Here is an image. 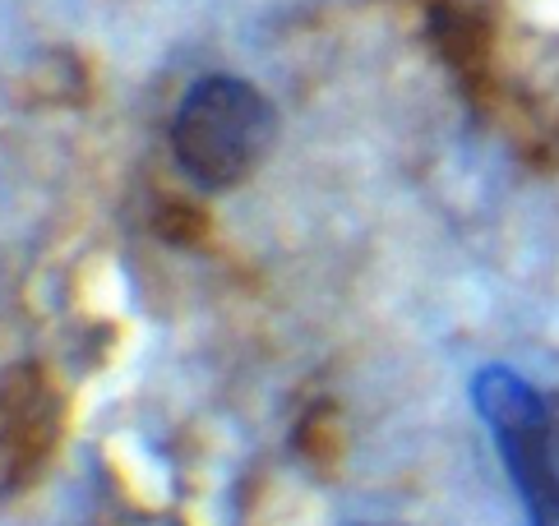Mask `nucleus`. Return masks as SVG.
<instances>
[{
    "label": "nucleus",
    "mask_w": 559,
    "mask_h": 526,
    "mask_svg": "<svg viewBox=\"0 0 559 526\" xmlns=\"http://www.w3.org/2000/svg\"><path fill=\"white\" fill-rule=\"evenodd\" d=\"M273 107L241 74H204L171 116V153L204 190H231L264 162Z\"/></svg>",
    "instance_id": "nucleus-1"
},
{
    "label": "nucleus",
    "mask_w": 559,
    "mask_h": 526,
    "mask_svg": "<svg viewBox=\"0 0 559 526\" xmlns=\"http://www.w3.org/2000/svg\"><path fill=\"white\" fill-rule=\"evenodd\" d=\"M472 402L486 420L499 457H504L527 526H559V457L550 402L509 366H486L476 374Z\"/></svg>",
    "instance_id": "nucleus-2"
},
{
    "label": "nucleus",
    "mask_w": 559,
    "mask_h": 526,
    "mask_svg": "<svg viewBox=\"0 0 559 526\" xmlns=\"http://www.w3.org/2000/svg\"><path fill=\"white\" fill-rule=\"evenodd\" d=\"M361 526H379V522H361Z\"/></svg>",
    "instance_id": "nucleus-3"
}]
</instances>
